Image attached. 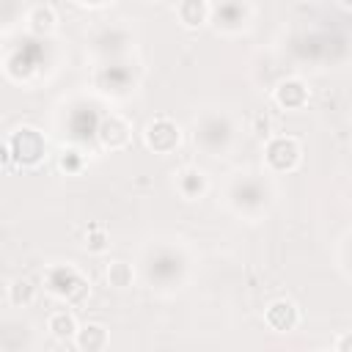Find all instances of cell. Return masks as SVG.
Wrapping results in <instances>:
<instances>
[{"label":"cell","mask_w":352,"mask_h":352,"mask_svg":"<svg viewBox=\"0 0 352 352\" xmlns=\"http://www.w3.org/2000/svg\"><path fill=\"white\" fill-rule=\"evenodd\" d=\"M85 248H88L91 253H102V250L107 248V234H104L102 226H91V231L85 234Z\"/></svg>","instance_id":"9a60e30c"},{"label":"cell","mask_w":352,"mask_h":352,"mask_svg":"<svg viewBox=\"0 0 352 352\" xmlns=\"http://www.w3.org/2000/svg\"><path fill=\"white\" fill-rule=\"evenodd\" d=\"M270 118L267 116H256L253 118V135H258V138H270Z\"/></svg>","instance_id":"e0dca14e"},{"label":"cell","mask_w":352,"mask_h":352,"mask_svg":"<svg viewBox=\"0 0 352 352\" xmlns=\"http://www.w3.org/2000/svg\"><path fill=\"white\" fill-rule=\"evenodd\" d=\"M104 275H107V283H110L113 289H129L132 280H135L132 264H126V261H110Z\"/></svg>","instance_id":"5bb4252c"},{"label":"cell","mask_w":352,"mask_h":352,"mask_svg":"<svg viewBox=\"0 0 352 352\" xmlns=\"http://www.w3.org/2000/svg\"><path fill=\"white\" fill-rule=\"evenodd\" d=\"M74 344H77V349H82V352H99V349H104V346L110 344V336H107V330H104L102 324L88 322V324L77 327Z\"/></svg>","instance_id":"30bf717a"},{"label":"cell","mask_w":352,"mask_h":352,"mask_svg":"<svg viewBox=\"0 0 352 352\" xmlns=\"http://www.w3.org/2000/svg\"><path fill=\"white\" fill-rule=\"evenodd\" d=\"M77 319H74V314L72 311H55V314H50V319H47V330H50V336L52 338H58V341H72L74 338V333H77Z\"/></svg>","instance_id":"8fae6325"},{"label":"cell","mask_w":352,"mask_h":352,"mask_svg":"<svg viewBox=\"0 0 352 352\" xmlns=\"http://www.w3.org/2000/svg\"><path fill=\"white\" fill-rule=\"evenodd\" d=\"M264 322H267V327H272V330H278V333L294 330V327L300 324V308H297L292 300H286V297L272 300V302L267 305V311H264Z\"/></svg>","instance_id":"8992f818"},{"label":"cell","mask_w":352,"mask_h":352,"mask_svg":"<svg viewBox=\"0 0 352 352\" xmlns=\"http://www.w3.org/2000/svg\"><path fill=\"white\" fill-rule=\"evenodd\" d=\"M55 25H58V14H55L52 6H33V8H30V14H28V28H30V33L47 36V33L55 30Z\"/></svg>","instance_id":"7c38bea8"},{"label":"cell","mask_w":352,"mask_h":352,"mask_svg":"<svg viewBox=\"0 0 352 352\" xmlns=\"http://www.w3.org/2000/svg\"><path fill=\"white\" fill-rule=\"evenodd\" d=\"M47 286H50L52 294L66 297V300H74V297L82 294L85 280H82V275L72 264H60V267H52L47 272Z\"/></svg>","instance_id":"277c9868"},{"label":"cell","mask_w":352,"mask_h":352,"mask_svg":"<svg viewBox=\"0 0 352 352\" xmlns=\"http://www.w3.org/2000/svg\"><path fill=\"white\" fill-rule=\"evenodd\" d=\"M8 151H11V157H14L16 162L33 168V165H38V162L44 160L47 143H44V138H41L33 126H22V129H16V132L11 135Z\"/></svg>","instance_id":"7a4b0ae2"},{"label":"cell","mask_w":352,"mask_h":352,"mask_svg":"<svg viewBox=\"0 0 352 352\" xmlns=\"http://www.w3.org/2000/svg\"><path fill=\"white\" fill-rule=\"evenodd\" d=\"M346 349H349V333H344L338 338V352H346Z\"/></svg>","instance_id":"ac0fdd59"},{"label":"cell","mask_w":352,"mask_h":352,"mask_svg":"<svg viewBox=\"0 0 352 352\" xmlns=\"http://www.w3.org/2000/svg\"><path fill=\"white\" fill-rule=\"evenodd\" d=\"M143 138H146V146H148L151 151H157V154H170V151L182 143V129H179V124L170 121L168 116H157V118H151V121L146 124Z\"/></svg>","instance_id":"3957f363"},{"label":"cell","mask_w":352,"mask_h":352,"mask_svg":"<svg viewBox=\"0 0 352 352\" xmlns=\"http://www.w3.org/2000/svg\"><path fill=\"white\" fill-rule=\"evenodd\" d=\"M132 138V126L121 118V116H107L102 124H99V143L110 151H118L129 143Z\"/></svg>","instance_id":"52a82bcc"},{"label":"cell","mask_w":352,"mask_h":352,"mask_svg":"<svg viewBox=\"0 0 352 352\" xmlns=\"http://www.w3.org/2000/svg\"><path fill=\"white\" fill-rule=\"evenodd\" d=\"M206 187H209L206 173L198 170V168H192V165H187V168H182L176 173V190H179V195L184 201H198L206 192Z\"/></svg>","instance_id":"ba28073f"},{"label":"cell","mask_w":352,"mask_h":352,"mask_svg":"<svg viewBox=\"0 0 352 352\" xmlns=\"http://www.w3.org/2000/svg\"><path fill=\"white\" fill-rule=\"evenodd\" d=\"M311 99V91L308 85L300 80V77H289V80H280L278 88L272 91V102L280 107V110H302Z\"/></svg>","instance_id":"5b68a950"},{"label":"cell","mask_w":352,"mask_h":352,"mask_svg":"<svg viewBox=\"0 0 352 352\" xmlns=\"http://www.w3.org/2000/svg\"><path fill=\"white\" fill-rule=\"evenodd\" d=\"M338 6L341 8H352V0H338Z\"/></svg>","instance_id":"d6986e66"},{"label":"cell","mask_w":352,"mask_h":352,"mask_svg":"<svg viewBox=\"0 0 352 352\" xmlns=\"http://www.w3.org/2000/svg\"><path fill=\"white\" fill-rule=\"evenodd\" d=\"M82 168V157H80V151H74V148H66L63 154H60V170H69V173H74V170H80Z\"/></svg>","instance_id":"2e32d148"},{"label":"cell","mask_w":352,"mask_h":352,"mask_svg":"<svg viewBox=\"0 0 352 352\" xmlns=\"http://www.w3.org/2000/svg\"><path fill=\"white\" fill-rule=\"evenodd\" d=\"M302 160V148L294 138L289 135H278V138H270L267 146H264V162L270 170L275 173H286V170H294Z\"/></svg>","instance_id":"6da1fadb"},{"label":"cell","mask_w":352,"mask_h":352,"mask_svg":"<svg viewBox=\"0 0 352 352\" xmlns=\"http://www.w3.org/2000/svg\"><path fill=\"white\" fill-rule=\"evenodd\" d=\"M176 16L184 28L198 30L209 22V3L206 0H179L176 3Z\"/></svg>","instance_id":"9c48e42d"},{"label":"cell","mask_w":352,"mask_h":352,"mask_svg":"<svg viewBox=\"0 0 352 352\" xmlns=\"http://www.w3.org/2000/svg\"><path fill=\"white\" fill-rule=\"evenodd\" d=\"M36 300V286L28 278H14L8 283V302L11 305H30Z\"/></svg>","instance_id":"4fadbf2b"}]
</instances>
